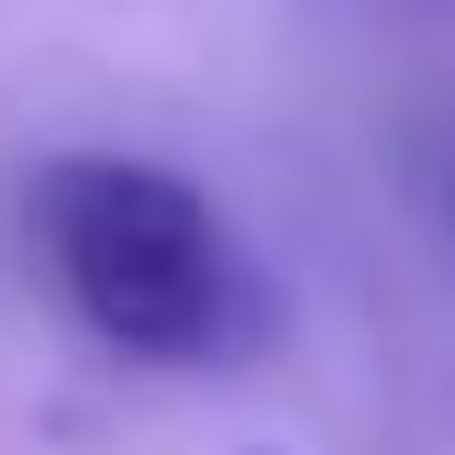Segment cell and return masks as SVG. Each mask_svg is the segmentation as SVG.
<instances>
[{"label": "cell", "instance_id": "6da1fadb", "mask_svg": "<svg viewBox=\"0 0 455 455\" xmlns=\"http://www.w3.org/2000/svg\"><path fill=\"white\" fill-rule=\"evenodd\" d=\"M22 212H34V244L56 267L67 311L123 367L234 378L278 345V278L244 256L234 212L200 178L123 145H67L34 167Z\"/></svg>", "mask_w": 455, "mask_h": 455}, {"label": "cell", "instance_id": "7a4b0ae2", "mask_svg": "<svg viewBox=\"0 0 455 455\" xmlns=\"http://www.w3.org/2000/svg\"><path fill=\"white\" fill-rule=\"evenodd\" d=\"M411 178H422V200H434V222L455 234V111H434V123H422V145H411Z\"/></svg>", "mask_w": 455, "mask_h": 455}]
</instances>
